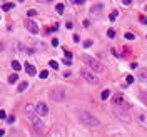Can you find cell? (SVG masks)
Masks as SVG:
<instances>
[{
    "mask_svg": "<svg viewBox=\"0 0 147 137\" xmlns=\"http://www.w3.org/2000/svg\"><path fill=\"white\" fill-rule=\"evenodd\" d=\"M3 49H5V45H3V42H0V52H2Z\"/></svg>",
    "mask_w": 147,
    "mask_h": 137,
    "instance_id": "cell-41",
    "label": "cell"
},
{
    "mask_svg": "<svg viewBox=\"0 0 147 137\" xmlns=\"http://www.w3.org/2000/svg\"><path fill=\"white\" fill-rule=\"evenodd\" d=\"M3 134H5V130H2V129H0V137L3 136Z\"/></svg>",
    "mask_w": 147,
    "mask_h": 137,
    "instance_id": "cell-42",
    "label": "cell"
},
{
    "mask_svg": "<svg viewBox=\"0 0 147 137\" xmlns=\"http://www.w3.org/2000/svg\"><path fill=\"white\" fill-rule=\"evenodd\" d=\"M24 24H25V28H27V30L30 32V34H32V35H37V34H38V25H37V24L34 22V20H32V18H27Z\"/></svg>",
    "mask_w": 147,
    "mask_h": 137,
    "instance_id": "cell-8",
    "label": "cell"
},
{
    "mask_svg": "<svg viewBox=\"0 0 147 137\" xmlns=\"http://www.w3.org/2000/svg\"><path fill=\"white\" fill-rule=\"evenodd\" d=\"M125 38H129V40H134V38H135V35H134L132 32H125Z\"/></svg>",
    "mask_w": 147,
    "mask_h": 137,
    "instance_id": "cell-24",
    "label": "cell"
},
{
    "mask_svg": "<svg viewBox=\"0 0 147 137\" xmlns=\"http://www.w3.org/2000/svg\"><path fill=\"white\" fill-rule=\"evenodd\" d=\"M109 97H110V90H107V89H105V90L102 92V100H107Z\"/></svg>",
    "mask_w": 147,
    "mask_h": 137,
    "instance_id": "cell-19",
    "label": "cell"
},
{
    "mask_svg": "<svg viewBox=\"0 0 147 137\" xmlns=\"http://www.w3.org/2000/svg\"><path fill=\"white\" fill-rule=\"evenodd\" d=\"M140 22H142L144 25H147V17L146 15H140Z\"/></svg>",
    "mask_w": 147,
    "mask_h": 137,
    "instance_id": "cell-29",
    "label": "cell"
},
{
    "mask_svg": "<svg viewBox=\"0 0 147 137\" xmlns=\"http://www.w3.org/2000/svg\"><path fill=\"white\" fill-rule=\"evenodd\" d=\"M117 15H119V12H117V10H114V12H110L109 18H110V20H112V22H114V20H115V18H117Z\"/></svg>",
    "mask_w": 147,
    "mask_h": 137,
    "instance_id": "cell-20",
    "label": "cell"
},
{
    "mask_svg": "<svg viewBox=\"0 0 147 137\" xmlns=\"http://www.w3.org/2000/svg\"><path fill=\"white\" fill-rule=\"evenodd\" d=\"M13 7H15V3H12V2H5V3L2 5V9L5 10V12H9V10H12Z\"/></svg>",
    "mask_w": 147,
    "mask_h": 137,
    "instance_id": "cell-14",
    "label": "cell"
},
{
    "mask_svg": "<svg viewBox=\"0 0 147 137\" xmlns=\"http://www.w3.org/2000/svg\"><path fill=\"white\" fill-rule=\"evenodd\" d=\"M27 15H28V17H35V15H37V12H35V10H28V13H27Z\"/></svg>",
    "mask_w": 147,
    "mask_h": 137,
    "instance_id": "cell-30",
    "label": "cell"
},
{
    "mask_svg": "<svg viewBox=\"0 0 147 137\" xmlns=\"http://www.w3.org/2000/svg\"><path fill=\"white\" fill-rule=\"evenodd\" d=\"M122 2H124L125 5H130V3H132V0H122Z\"/></svg>",
    "mask_w": 147,
    "mask_h": 137,
    "instance_id": "cell-39",
    "label": "cell"
},
{
    "mask_svg": "<svg viewBox=\"0 0 147 137\" xmlns=\"http://www.w3.org/2000/svg\"><path fill=\"white\" fill-rule=\"evenodd\" d=\"M72 40L75 42V44H77V42H80V37H79V35H74V37H72Z\"/></svg>",
    "mask_w": 147,
    "mask_h": 137,
    "instance_id": "cell-34",
    "label": "cell"
},
{
    "mask_svg": "<svg viewBox=\"0 0 147 137\" xmlns=\"http://www.w3.org/2000/svg\"><path fill=\"white\" fill-rule=\"evenodd\" d=\"M9 82H10V84H15V82H18V75H17V74H12V75L9 77Z\"/></svg>",
    "mask_w": 147,
    "mask_h": 137,
    "instance_id": "cell-17",
    "label": "cell"
},
{
    "mask_svg": "<svg viewBox=\"0 0 147 137\" xmlns=\"http://www.w3.org/2000/svg\"><path fill=\"white\" fill-rule=\"evenodd\" d=\"M82 60L90 67L94 72H104V65H102L99 60H95L94 57H90V55H82Z\"/></svg>",
    "mask_w": 147,
    "mask_h": 137,
    "instance_id": "cell-3",
    "label": "cell"
},
{
    "mask_svg": "<svg viewBox=\"0 0 147 137\" xmlns=\"http://www.w3.org/2000/svg\"><path fill=\"white\" fill-rule=\"evenodd\" d=\"M62 62H64L65 65H72V59H67V57H65V59L62 60Z\"/></svg>",
    "mask_w": 147,
    "mask_h": 137,
    "instance_id": "cell-28",
    "label": "cell"
},
{
    "mask_svg": "<svg viewBox=\"0 0 147 137\" xmlns=\"http://www.w3.org/2000/svg\"><path fill=\"white\" fill-rule=\"evenodd\" d=\"M114 115L120 119L122 122H130V115H129L127 109H122V107H115L114 105Z\"/></svg>",
    "mask_w": 147,
    "mask_h": 137,
    "instance_id": "cell-6",
    "label": "cell"
},
{
    "mask_svg": "<svg viewBox=\"0 0 147 137\" xmlns=\"http://www.w3.org/2000/svg\"><path fill=\"white\" fill-rule=\"evenodd\" d=\"M35 112L38 114V115H40V117H45L47 114H49V107L45 105V102H37Z\"/></svg>",
    "mask_w": 147,
    "mask_h": 137,
    "instance_id": "cell-9",
    "label": "cell"
},
{
    "mask_svg": "<svg viewBox=\"0 0 147 137\" xmlns=\"http://www.w3.org/2000/svg\"><path fill=\"white\" fill-rule=\"evenodd\" d=\"M37 2H40V3H49L50 0H37Z\"/></svg>",
    "mask_w": 147,
    "mask_h": 137,
    "instance_id": "cell-40",
    "label": "cell"
},
{
    "mask_svg": "<svg viewBox=\"0 0 147 137\" xmlns=\"http://www.w3.org/2000/svg\"><path fill=\"white\" fill-rule=\"evenodd\" d=\"M25 115H27V119H28V122L34 125V129H35L38 134H44V124L40 122V115L35 112V109H34V105L32 104H27L25 105Z\"/></svg>",
    "mask_w": 147,
    "mask_h": 137,
    "instance_id": "cell-1",
    "label": "cell"
},
{
    "mask_svg": "<svg viewBox=\"0 0 147 137\" xmlns=\"http://www.w3.org/2000/svg\"><path fill=\"white\" fill-rule=\"evenodd\" d=\"M12 69H13V70H20V69H22V65H20V62H17V60H13V62H12Z\"/></svg>",
    "mask_w": 147,
    "mask_h": 137,
    "instance_id": "cell-18",
    "label": "cell"
},
{
    "mask_svg": "<svg viewBox=\"0 0 147 137\" xmlns=\"http://www.w3.org/2000/svg\"><path fill=\"white\" fill-rule=\"evenodd\" d=\"M27 87H28V84L25 82V80H22V82L18 84V89H17V90H18V92H24L25 89H27Z\"/></svg>",
    "mask_w": 147,
    "mask_h": 137,
    "instance_id": "cell-15",
    "label": "cell"
},
{
    "mask_svg": "<svg viewBox=\"0 0 147 137\" xmlns=\"http://www.w3.org/2000/svg\"><path fill=\"white\" fill-rule=\"evenodd\" d=\"M18 2H24V0H18Z\"/></svg>",
    "mask_w": 147,
    "mask_h": 137,
    "instance_id": "cell-43",
    "label": "cell"
},
{
    "mask_svg": "<svg viewBox=\"0 0 147 137\" xmlns=\"http://www.w3.org/2000/svg\"><path fill=\"white\" fill-rule=\"evenodd\" d=\"M65 57H67V59H72V52H69V50H65Z\"/></svg>",
    "mask_w": 147,
    "mask_h": 137,
    "instance_id": "cell-36",
    "label": "cell"
},
{
    "mask_svg": "<svg viewBox=\"0 0 147 137\" xmlns=\"http://www.w3.org/2000/svg\"><path fill=\"white\" fill-rule=\"evenodd\" d=\"M107 37H110V38H115V30H114V28H109V30H107Z\"/></svg>",
    "mask_w": 147,
    "mask_h": 137,
    "instance_id": "cell-21",
    "label": "cell"
},
{
    "mask_svg": "<svg viewBox=\"0 0 147 137\" xmlns=\"http://www.w3.org/2000/svg\"><path fill=\"white\" fill-rule=\"evenodd\" d=\"M146 10H147V7H146Z\"/></svg>",
    "mask_w": 147,
    "mask_h": 137,
    "instance_id": "cell-44",
    "label": "cell"
},
{
    "mask_svg": "<svg viewBox=\"0 0 147 137\" xmlns=\"http://www.w3.org/2000/svg\"><path fill=\"white\" fill-rule=\"evenodd\" d=\"M65 27H67V28H69V30H70V28L74 27V25H72V22H67V24H65Z\"/></svg>",
    "mask_w": 147,
    "mask_h": 137,
    "instance_id": "cell-38",
    "label": "cell"
},
{
    "mask_svg": "<svg viewBox=\"0 0 147 137\" xmlns=\"http://www.w3.org/2000/svg\"><path fill=\"white\" fill-rule=\"evenodd\" d=\"M65 99V90L64 89H52L50 90V100L52 102H64Z\"/></svg>",
    "mask_w": 147,
    "mask_h": 137,
    "instance_id": "cell-7",
    "label": "cell"
},
{
    "mask_svg": "<svg viewBox=\"0 0 147 137\" xmlns=\"http://www.w3.org/2000/svg\"><path fill=\"white\" fill-rule=\"evenodd\" d=\"M49 64H50V67H52V69H59V62H57V60H50Z\"/></svg>",
    "mask_w": 147,
    "mask_h": 137,
    "instance_id": "cell-25",
    "label": "cell"
},
{
    "mask_svg": "<svg viewBox=\"0 0 147 137\" xmlns=\"http://www.w3.org/2000/svg\"><path fill=\"white\" fill-rule=\"evenodd\" d=\"M25 70H27L28 75H35V74H37L35 65H32V64H25Z\"/></svg>",
    "mask_w": 147,
    "mask_h": 137,
    "instance_id": "cell-11",
    "label": "cell"
},
{
    "mask_svg": "<svg viewBox=\"0 0 147 137\" xmlns=\"http://www.w3.org/2000/svg\"><path fill=\"white\" fill-rule=\"evenodd\" d=\"M47 77H49V72L47 70H42L40 72V79H47Z\"/></svg>",
    "mask_w": 147,
    "mask_h": 137,
    "instance_id": "cell-27",
    "label": "cell"
},
{
    "mask_svg": "<svg viewBox=\"0 0 147 137\" xmlns=\"http://www.w3.org/2000/svg\"><path fill=\"white\" fill-rule=\"evenodd\" d=\"M137 120L147 129V114H140V115H137Z\"/></svg>",
    "mask_w": 147,
    "mask_h": 137,
    "instance_id": "cell-12",
    "label": "cell"
},
{
    "mask_svg": "<svg viewBox=\"0 0 147 137\" xmlns=\"http://www.w3.org/2000/svg\"><path fill=\"white\" fill-rule=\"evenodd\" d=\"M82 25H84V27H89V25H90V22H89V20H84Z\"/></svg>",
    "mask_w": 147,
    "mask_h": 137,
    "instance_id": "cell-37",
    "label": "cell"
},
{
    "mask_svg": "<svg viewBox=\"0 0 147 137\" xmlns=\"http://www.w3.org/2000/svg\"><path fill=\"white\" fill-rule=\"evenodd\" d=\"M125 82L127 84H134V77H132V75H127V77H125Z\"/></svg>",
    "mask_w": 147,
    "mask_h": 137,
    "instance_id": "cell-26",
    "label": "cell"
},
{
    "mask_svg": "<svg viewBox=\"0 0 147 137\" xmlns=\"http://www.w3.org/2000/svg\"><path fill=\"white\" fill-rule=\"evenodd\" d=\"M112 104L115 105V107H122V109H130V104L129 100L122 95V94H115V95H112Z\"/></svg>",
    "mask_w": 147,
    "mask_h": 137,
    "instance_id": "cell-5",
    "label": "cell"
},
{
    "mask_svg": "<svg viewBox=\"0 0 147 137\" xmlns=\"http://www.w3.org/2000/svg\"><path fill=\"white\" fill-rule=\"evenodd\" d=\"M102 10H104V5H102V3H95L90 9V12H92V15H100Z\"/></svg>",
    "mask_w": 147,
    "mask_h": 137,
    "instance_id": "cell-10",
    "label": "cell"
},
{
    "mask_svg": "<svg viewBox=\"0 0 147 137\" xmlns=\"http://www.w3.org/2000/svg\"><path fill=\"white\" fill-rule=\"evenodd\" d=\"M9 124H13V122H15V117H13V115H9Z\"/></svg>",
    "mask_w": 147,
    "mask_h": 137,
    "instance_id": "cell-32",
    "label": "cell"
},
{
    "mask_svg": "<svg viewBox=\"0 0 147 137\" xmlns=\"http://www.w3.org/2000/svg\"><path fill=\"white\" fill-rule=\"evenodd\" d=\"M80 75H82L84 80H87L89 84H94V85H97V84L100 82L99 75H95V72H92L89 69H82V70H80Z\"/></svg>",
    "mask_w": 147,
    "mask_h": 137,
    "instance_id": "cell-4",
    "label": "cell"
},
{
    "mask_svg": "<svg viewBox=\"0 0 147 137\" xmlns=\"http://www.w3.org/2000/svg\"><path fill=\"white\" fill-rule=\"evenodd\" d=\"M0 119H7V114L3 110H0Z\"/></svg>",
    "mask_w": 147,
    "mask_h": 137,
    "instance_id": "cell-35",
    "label": "cell"
},
{
    "mask_svg": "<svg viewBox=\"0 0 147 137\" xmlns=\"http://www.w3.org/2000/svg\"><path fill=\"white\" fill-rule=\"evenodd\" d=\"M79 119H80L82 124L89 125V127H99V125H100V120L97 119L95 115L89 114V112H80V114H79Z\"/></svg>",
    "mask_w": 147,
    "mask_h": 137,
    "instance_id": "cell-2",
    "label": "cell"
},
{
    "mask_svg": "<svg viewBox=\"0 0 147 137\" xmlns=\"http://www.w3.org/2000/svg\"><path fill=\"white\" fill-rule=\"evenodd\" d=\"M64 10H65V7H64V5H62V3H59V5L55 7V12H57L59 15H62V13H64Z\"/></svg>",
    "mask_w": 147,
    "mask_h": 137,
    "instance_id": "cell-16",
    "label": "cell"
},
{
    "mask_svg": "<svg viewBox=\"0 0 147 137\" xmlns=\"http://www.w3.org/2000/svg\"><path fill=\"white\" fill-rule=\"evenodd\" d=\"M92 44H94V42H92L90 38H87V40H84V44H82V45H84V49H87V47H90Z\"/></svg>",
    "mask_w": 147,
    "mask_h": 137,
    "instance_id": "cell-22",
    "label": "cell"
},
{
    "mask_svg": "<svg viewBox=\"0 0 147 137\" xmlns=\"http://www.w3.org/2000/svg\"><path fill=\"white\" fill-rule=\"evenodd\" d=\"M139 79H140L142 82H147V69H140V72H139Z\"/></svg>",
    "mask_w": 147,
    "mask_h": 137,
    "instance_id": "cell-13",
    "label": "cell"
},
{
    "mask_svg": "<svg viewBox=\"0 0 147 137\" xmlns=\"http://www.w3.org/2000/svg\"><path fill=\"white\" fill-rule=\"evenodd\" d=\"M52 45H54V47H59V38H52Z\"/></svg>",
    "mask_w": 147,
    "mask_h": 137,
    "instance_id": "cell-31",
    "label": "cell"
},
{
    "mask_svg": "<svg viewBox=\"0 0 147 137\" xmlns=\"http://www.w3.org/2000/svg\"><path fill=\"white\" fill-rule=\"evenodd\" d=\"M139 97L146 102V105H147V92H140V94H139Z\"/></svg>",
    "mask_w": 147,
    "mask_h": 137,
    "instance_id": "cell-23",
    "label": "cell"
},
{
    "mask_svg": "<svg viewBox=\"0 0 147 137\" xmlns=\"http://www.w3.org/2000/svg\"><path fill=\"white\" fill-rule=\"evenodd\" d=\"M84 2H85V0H72V3H75V5H80Z\"/></svg>",
    "mask_w": 147,
    "mask_h": 137,
    "instance_id": "cell-33",
    "label": "cell"
}]
</instances>
